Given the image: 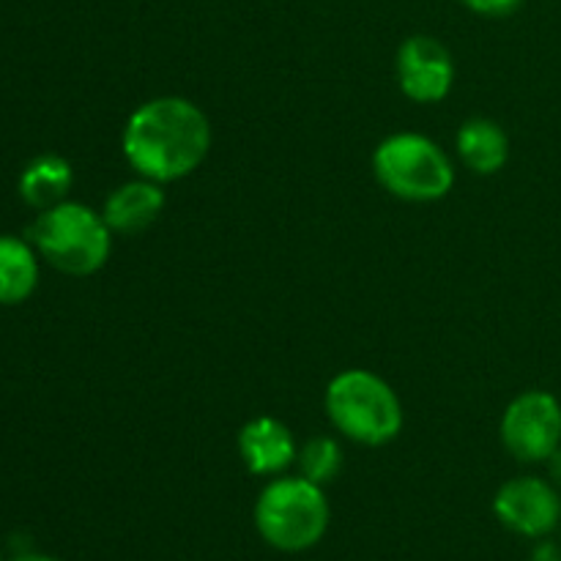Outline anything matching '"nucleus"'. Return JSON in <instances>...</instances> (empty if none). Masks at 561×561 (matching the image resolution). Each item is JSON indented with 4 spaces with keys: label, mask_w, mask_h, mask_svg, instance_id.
I'll return each instance as SVG.
<instances>
[{
    "label": "nucleus",
    "mask_w": 561,
    "mask_h": 561,
    "mask_svg": "<svg viewBox=\"0 0 561 561\" xmlns=\"http://www.w3.org/2000/svg\"><path fill=\"white\" fill-rule=\"evenodd\" d=\"M211 148V126L203 110L181 96H159L140 104L124 129V157L157 184L186 179Z\"/></svg>",
    "instance_id": "nucleus-1"
},
{
    "label": "nucleus",
    "mask_w": 561,
    "mask_h": 561,
    "mask_svg": "<svg viewBox=\"0 0 561 561\" xmlns=\"http://www.w3.org/2000/svg\"><path fill=\"white\" fill-rule=\"evenodd\" d=\"M113 230L102 214L82 203L64 201L58 206L38 211L27 228V241L53 268L69 277H88L107 263L113 250Z\"/></svg>",
    "instance_id": "nucleus-2"
},
{
    "label": "nucleus",
    "mask_w": 561,
    "mask_h": 561,
    "mask_svg": "<svg viewBox=\"0 0 561 561\" xmlns=\"http://www.w3.org/2000/svg\"><path fill=\"white\" fill-rule=\"evenodd\" d=\"M327 414L343 436L365 447L389 444L403 427L398 394L367 370H345L329 383Z\"/></svg>",
    "instance_id": "nucleus-3"
},
{
    "label": "nucleus",
    "mask_w": 561,
    "mask_h": 561,
    "mask_svg": "<svg viewBox=\"0 0 561 561\" xmlns=\"http://www.w3.org/2000/svg\"><path fill=\"white\" fill-rule=\"evenodd\" d=\"M255 526L263 540L277 551H307L327 535L329 502L316 482L305 477H283L263 488L257 496Z\"/></svg>",
    "instance_id": "nucleus-4"
},
{
    "label": "nucleus",
    "mask_w": 561,
    "mask_h": 561,
    "mask_svg": "<svg viewBox=\"0 0 561 561\" xmlns=\"http://www.w3.org/2000/svg\"><path fill=\"white\" fill-rule=\"evenodd\" d=\"M376 179L400 201H442L455 184V168L447 153L422 135H392L376 148L373 157Z\"/></svg>",
    "instance_id": "nucleus-5"
},
{
    "label": "nucleus",
    "mask_w": 561,
    "mask_h": 561,
    "mask_svg": "<svg viewBox=\"0 0 561 561\" xmlns=\"http://www.w3.org/2000/svg\"><path fill=\"white\" fill-rule=\"evenodd\" d=\"M502 442L520 463H542L561 447V405L548 392H524L507 405Z\"/></svg>",
    "instance_id": "nucleus-6"
},
{
    "label": "nucleus",
    "mask_w": 561,
    "mask_h": 561,
    "mask_svg": "<svg viewBox=\"0 0 561 561\" xmlns=\"http://www.w3.org/2000/svg\"><path fill=\"white\" fill-rule=\"evenodd\" d=\"M493 510L507 529L524 537H546L561 520L559 493L537 477L510 480L493 499Z\"/></svg>",
    "instance_id": "nucleus-7"
},
{
    "label": "nucleus",
    "mask_w": 561,
    "mask_h": 561,
    "mask_svg": "<svg viewBox=\"0 0 561 561\" xmlns=\"http://www.w3.org/2000/svg\"><path fill=\"white\" fill-rule=\"evenodd\" d=\"M400 88L409 99L422 104L442 102L455 82L453 55L431 36H411L398 55Z\"/></svg>",
    "instance_id": "nucleus-8"
},
{
    "label": "nucleus",
    "mask_w": 561,
    "mask_h": 561,
    "mask_svg": "<svg viewBox=\"0 0 561 561\" xmlns=\"http://www.w3.org/2000/svg\"><path fill=\"white\" fill-rule=\"evenodd\" d=\"M239 455L252 474H279L296 460V442L288 425L274 416H257L239 433Z\"/></svg>",
    "instance_id": "nucleus-9"
},
{
    "label": "nucleus",
    "mask_w": 561,
    "mask_h": 561,
    "mask_svg": "<svg viewBox=\"0 0 561 561\" xmlns=\"http://www.w3.org/2000/svg\"><path fill=\"white\" fill-rule=\"evenodd\" d=\"M164 208V192L157 181L140 179L121 184L113 195L104 201V222L113 233L137 236L151 228Z\"/></svg>",
    "instance_id": "nucleus-10"
},
{
    "label": "nucleus",
    "mask_w": 561,
    "mask_h": 561,
    "mask_svg": "<svg viewBox=\"0 0 561 561\" xmlns=\"http://www.w3.org/2000/svg\"><path fill=\"white\" fill-rule=\"evenodd\" d=\"M71 184H75L71 164L58 153H42L22 170L20 197L36 211H47L66 201Z\"/></svg>",
    "instance_id": "nucleus-11"
},
{
    "label": "nucleus",
    "mask_w": 561,
    "mask_h": 561,
    "mask_svg": "<svg viewBox=\"0 0 561 561\" xmlns=\"http://www.w3.org/2000/svg\"><path fill=\"white\" fill-rule=\"evenodd\" d=\"M36 255L31 241L0 236V305L14 307L31 299L38 285Z\"/></svg>",
    "instance_id": "nucleus-12"
},
{
    "label": "nucleus",
    "mask_w": 561,
    "mask_h": 561,
    "mask_svg": "<svg viewBox=\"0 0 561 561\" xmlns=\"http://www.w3.org/2000/svg\"><path fill=\"white\" fill-rule=\"evenodd\" d=\"M458 153L469 170L493 175L510 157V140L499 124L488 118H471L458 131Z\"/></svg>",
    "instance_id": "nucleus-13"
},
{
    "label": "nucleus",
    "mask_w": 561,
    "mask_h": 561,
    "mask_svg": "<svg viewBox=\"0 0 561 561\" xmlns=\"http://www.w3.org/2000/svg\"><path fill=\"white\" fill-rule=\"evenodd\" d=\"M299 466L305 480L323 485V482H332L334 477L340 474V469H343V449H340V444L334 442V438H310V442L301 447Z\"/></svg>",
    "instance_id": "nucleus-14"
},
{
    "label": "nucleus",
    "mask_w": 561,
    "mask_h": 561,
    "mask_svg": "<svg viewBox=\"0 0 561 561\" xmlns=\"http://www.w3.org/2000/svg\"><path fill=\"white\" fill-rule=\"evenodd\" d=\"M460 3L482 16H510L520 9L524 0H460Z\"/></svg>",
    "instance_id": "nucleus-15"
},
{
    "label": "nucleus",
    "mask_w": 561,
    "mask_h": 561,
    "mask_svg": "<svg viewBox=\"0 0 561 561\" xmlns=\"http://www.w3.org/2000/svg\"><path fill=\"white\" fill-rule=\"evenodd\" d=\"M531 561H561V551L553 542H542V546H537Z\"/></svg>",
    "instance_id": "nucleus-16"
},
{
    "label": "nucleus",
    "mask_w": 561,
    "mask_h": 561,
    "mask_svg": "<svg viewBox=\"0 0 561 561\" xmlns=\"http://www.w3.org/2000/svg\"><path fill=\"white\" fill-rule=\"evenodd\" d=\"M548 469H551V480L561 488V447L548 458Z\"/></svg>",
    "instance_id": "nucleus-17"
},
{
    "label": "nucleus",
    "mask_w": 561,
    "mask_h": 561,
    "mask_svg": "<svg viewBox=\"0 0 561 561\" xmlns=\"http://www.w3.org/2000/svg\"><path fill=\"white\" fill-rule=\"evenodd\" d=\"M11 561H58V559H49V557H42V553H25V557H16Z\"/></svg>",
    "instance_id": "nucleus-18"
},
{
    "label": "nucleus",
    "mask_w": 561,
    "mask_h": 561,
    "mask_svg": "<svg viewBox=\"0 0 561 561\" xmlns=\"http://www.w3.org/2000/svg\"><path fill=\"white\" fill-rule=\"evenodd\" d=\"M0 561H3V559H0Z\"/></svg>",
    "instance_id": "nucleus-19"
}]
</instances>
